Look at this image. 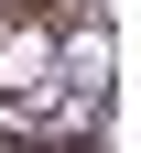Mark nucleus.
Returning <instances> with one entry per match:
<instances>
[{
  "label": "nucleus",
  "mask_w": 141,
  "mask_h": 153,
  "mask_svg": "<svg viewBox=\"0 0 141 153\" xmlns=\"http://www.w3.org/2000/svg\"><path fill=\"white\" fill-rule=\"evenodd\" d=\"M44 66H54V44H44V33H0V99H22Z\"/></svg>",
  "instance_id": "obj_1"
}]
</instances>
